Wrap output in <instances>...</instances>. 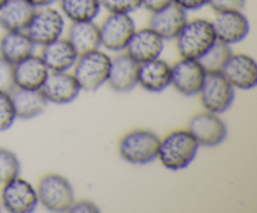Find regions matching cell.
I'll use <instances>...</instances> for the list:
<instances>
[{"instance_id":"obj_14","label":"cell","mask_w":257,"mask_h":213,"mask_svg":"<svg viewBox=\"0 0 257 213\" xmlns=\"http://www.w3.org/2000/svg\"><path fill=\"white\" fill-rule=\"evenodd\" d=\"M40 90L48 103L53 104L72 103L82 92L75 77L69 72H49Z\"/></svg>"},{"instance_id":"obj_21","label":"cell","mask_w":257,"mask_h":213,"mask_svg":"<svg viewBox=\"0 0 257 213\" xmlns=\"http://www.w3.org/2000/svg\"><path fill=\"white\" fill-rule=\"evenodd\" d=\"M9 93L18 119H33L39 117L47 109L48 100L40 89H23L14 87Z\"/></svg>"},{"instance_id":"obj_20","label":"cell","mask_w":257,"mask_h":213,"mask_svg":"<svg viewBox=\"0 0 257 213\" xmlns=\"http://www.w3.org/2000/svg\"><path fill=\"white\" fill-rule=\"evenodd\" d=\"M171 65L161 58L141 63L138 85L151 93H160L171 85Z\"/></svg>"},{"instance_id":"obj_26","label":"cell","mask_w":257,"mask_h":213,"mask_svg":"<svg viewBox=\"0 0 257 213\" xmlns=\"http://www.w3.org/2000/svg\"><path fill=\"white\" fill-rule=\"evenodd\" d=\"M231 54H232V50H231L230 45L216 40L198 60L202 64L206 73L221 72Z\"/></svg>"},{"instance_id":"obj_22","label":"cell","mask_w":257,"mask_h":213,"mask_svg":"<svg viewBox=\"0 0 257 213\" xmlns=\"http://www.w3.org/2000/svg\"><path fill=\"white\" fill-rule=\"evenodd\" d=\"M37 45L33 43L25 30H12L5 32L0 38V57L7 59L12 64L24 59L33 54Z\"/></svg>"},{"instance_id":"obj_11","label":"cell","mask_w":257,"mask_h":213,"mask_svg":"<svg viewBox=\"0 0 257 213\" xmlns=\"http://www.w3.org/2000/svg\"><path fill=\"white\" fill-rule=\"evenodd\" d=\"M206 70L198 59L181 58L171 65V85L185 97L198 95L206 78Z\"/></svg>"},{"instance_id":"obj_27","label":"cell","mask_w":257,"mask_h":213,"mask_svg":"<svg viewBox=\"0 0 257 213\" xmlns=\"http://www.w3.org/2000/svg\"><path fill=\"white\" fill-rule=\"evenodd\" d=\"M22 164L14 152L4 147H0V183L4 184L8 180L20 174Z\"/></svg>"},{"instance_id":"obj_33","label":"cell","mask_w":257,"mask_h":213,"mask_svg":"<svg viewBox=\"0 0 257 213\" xmlns=\"http://www.w3.org/2000/svg\"><path fill=\"white\" fill-rule=\"evenodd\" d=\"M175 4L182 8L186 12L200 10L208 4V0H173Z\"/></svg>"},{"instance_id":"obj_35","label":"cell","mask_w":257,"mask_h":213,"mask_svg":"<svg viewBox=\"0 0 257 213\" xmlns=\"http://www.w3.org/2000/svg\"><path fill=\"white\" fill-rule=\"evenodd\" d=\"M27 2L37 9V8H42V7H49V5L54 4L55 2H58V0H27Z\"/></svg>"},{"instance_id":"obj_24","label":"cell","mask_w":257,"mask_h":213,"mask_svg":"<svg viewBox=\"0 0 257 213\" xmlns=\"http://www.w3.org/2000/svg\"><path fill=\"white\" fill-rule=\"evenodd\" d=\"M67 39L72 43L78 54L97 50L100 48L99 25L90 22H74L68 29Z\"/></svg>"},{"instance_id":"obj_31","label":"cell","mask_w":257,"mask_h":213,"mask_svg":"<svg viewBox=\"0 0 257 213\" xmlns=\"http://www.w3.org/2000/svg\"><path fill=\"white\" fill-rule=\"evenodd\" d=\"M208 7L216 13L243 10L246 0H208Z\"/></svg>"},{"instance_id":"obj_25","label":"cell","mask_w":257,"mask_h":213,"mask_svg":"<svg viewBox=\"0 0 257 213\" xmlns=\"http://www.w3.org/2000/svg\"><path fill=\"white\" fill-rule=\"evenodd\" d=\"M60 13L70 22H90L99 15V0H58Z\"/></svg>"},{"instance_id":"obj_7","label":"cell","mask_w":257,"mask_h":213,"mask_svg":"<svg viewBox=\"0 0 257 213\" xmlns=\"http://www.w3.org/2000/svg\"><path fill=\"white\" fill-rule=\"evenodd\" d=\"M64 29L65 18L60 10L49 5L35 9L25 32L35 45L43 47L62 37Z\"/></svg>"},{"instance_id":"obj_23","label":"cell","mask_w":257,"mask_h":213,"mask_svg":"<svg viewBox=\"0 0 257 213\" xmlns=\"http://www.w3.org/2000/svg\"><path fill=\"white\" fill-rule=\"evenodd\" d=\"M35 8L27 0H8L0 8V27L5 32L12 30H25Z\"/></svg>"},{"instance_id":"obj_4","label":"cell","mask_w":257,"mask_h":213,"mask_svg":"<svg viewBox=\"0 0 257 213\" xmlns=\"http://www.w3.org/2000/svg\"><path fill=\"white\" fill-rule=\"evenodd\" d=\"M112 58L102 50H92L78 57L73 75L77 79L80 89L95 92L107 83Z\"/></svg>"},{"instance_id":"obj_29","label":"cell","mask_w":257,"mask_h":213,"mask_svg":"<svg viewBox=\"0 0 257 213\" xmlns=\"http://www.w3.org/2000/svg\"><path fill=\"white\" fill-rule=\"evenodd\" d=\"M102 8L109 13L131 14L142 7V0H99Z\"/></svg>"},{"instance_id":"obj_13","label":"cell","mask_w":257,"mask_h":213,"mask_svg":"<svg viewBox=\"0 0 257 213\" xmlns=\"http://www.w3.org/2000/svg\"><path fill=\"white\" fill-rule=\"evenodd\" d=\"M221 73L235 89L250 90L257 85V64L255 59L247 54L232 53Z\"/></svg>"},{"instance_id":"obj_1","label":"cell","mask_w":257,"mask_h":213,"mask_svg":"<svg viewBox=\"0 0 257 213\" xmlns=\"http://www.w3.org/2000/svg\"><path fill=\"white\" fill-rule=\"evenodd\" d=\"M198 148L200 144L188 129H177L160 140L157 158L167 169L182 170L197 157Z\"/></svg>"},{"instance_id":"obj_37","label":"cell","mask_w":257,"mask_h":213,"mask_svg":"<svg viewBox=\"0 0 257 213\" xmlns=\"http://www.w3.org/2000/svg\"><path fill=\"white\" fill-rule=\"evenodd\" d=\"M0 210H2V205H0Z\"/></svg>"},{"instance_id":"obj_6","label":"cell","mask_w":257,"mask_h":213,"mask_svg":"<svg viewBox=\"0 0 257 213\" xmlns=\"http://www.w3.org/2000/svg\"><path fill=\"white\" fill-rule=\"evenodd\" d=\"M235 90L222 73L212 72L206 74L198 95L207 112L220 115L232 107L236 97Z\"/></svg>"},{"instance_id":"obj_30","label":"cell","mask_w":257,"mask_h":213,"mask_svg":"<svg viewBox=\"0 0 257 213\" xmlns=\"http://www.w3.org/2000/svg\"><path fill=\"white\" fill-rule=\"evenodd\" d=\"M14 87V64L0 57V90L10 92Z\"/></svg>"},{"instance_id":"obj_2","label":"cell","mask_w":257,"mask_h":213,"mask_svg":"<svg viewBox=\"0 0 257 213\" xmlns=\"http://www.w3.org/2000/svg\"><path fill=\"white\" fill-rule=\"evenodd\" d=\"M216 40L212 23L203 18L187 20L176 37L181 58L187 59H200Z\"/></svg>"},{"instance_id":"obj_8","label":"cell","mask_w":257,"mask_h":213,"mask_svg":"<svg viewBox=\"0 0 257 213\" xmlns=\"http://www.w3.org/2000/svg\"><path fill=\"white\" fill-rule=\"evenodd\" d=\"M136 29V23L131 14L109 13L99 25L100 45L110 52H122Z\"/></svg>"},{"instance_id":"obj_28","label":"cell","mask_w":257,"mask_h":213,"mask_svg":"<svg viewBox=\"0 0 257 213\" xmlns=\"http://www.w3.org/2000/svg\"><path fill=\"white\" fill-rule=\"evenodd\" d=\"M17 119L14 105L9 92L0 90V132L8 130Z\"/></svg>"},{"instance_id":"obj_9","label":"cell","mask_w":257,"mask_h":213,"mask_svg":"<svg viewBox=\"0 0 257 213\" xmlns=\"http://www.w3.org/2000/svg\"><path fill=\"white\" fill-rule=\"evenodd\" d=\"M187 129L197 140L200 147H217L225 142L228 135L226 123L218 114L207 110L193 115L188 122Z\"/></svg>"},{"instance_id":"obj_5","label":"cell","mask_w":257,"mask_h":213,"mask_svg":"<svg viewBox=\"0 0 257 213\" xmlns=\"http://www.w3.org/2000/svg\"><path fill=\"white\" fill-rule=\"evenodd\" d=\"M38 200L50 212H68L75 200L74 189L69 180L62 174L50 173L39 180L37 187Z\"/></svg>"},{"instance_id":"obj_10","label":"cell","mask_w":257,"mask_h":213,"mask_svg":"<svg viewBox=\"0 0 257 213\" xmlns=\"http://www.w3.org/2000/svg\"><path fill=\"white\" fill-rule=\"evenodd\" d=\"M37 189L19 175L3 184L2 205L10 213H32L37 209Z\"/></svg>"},{"instance_id":"obj_36","label":"cell","mask_w":257,"mask_h":213,"mask_svg":"<svg viewBox=\"0 0 257 213\" xmlns=\"http://www.w3.org/2000/svg\"><path fill=\"white\" fill-rule=\"evenodd\" d=\"M7 2H8V0H0V8H2L3 5H4Z\"/></svg>"},{"instance_id":"obj_15","label":"cell","mask_w":257,"mask_h":213,"mask_svg":"<svg viewBox=\"0 0 257 213\" xmlns=\"http://www.w3.org/2000/svg\"><path fill=\"white\" fill-rule=\"evenodd\" d=\"M163 48H165V40L155 30L147 27L135 30L124 50L131 58L141 64L160 58Z\"/></svg>"},{"instance_id":"obj_32","label":"cell","mask_w":257,"mask_h":213,"mask_svg":"<svg viewBox=\"0 0 257 213\" xmlns=\"http://www.w3.org/2000/svg\"><path fill=\"white\" fill-rule=\"evenodd\" d=\"M68 212L70 213H95L99 212V208L97 207V204H94L93 202L87 199H80V200H74L72 204V207L69 208Z\"/></svg>"},{"instance_id":"obj_12","label":"cell","mask_w":257,"mask_h":213,"mask_svg":"<svg viewBox=\"0 0 257 213\" xmlns=\"http://www.w3.org/2000/svg\"><path fill=\"white\" fill-rule=\"evenodd\" d=\"M216 39L232 45L246 39L250 33V22L242 10L216 13L212 22Z\"/></svg>"},{"instance_id":"obj_16","label":"cell","mask_w":257,"mask_h":213,"mask_svg":"<svg viewBox=\"0 0 257 213\" xmlns=\"http://www.w3.org/2000/svg\"><path fill=\"white\" fill-rule=\"evenodd\" d=\"M140 63L131 58L127 53L119 54L110 60L108 85L117 93H128L138 85Z\"/></svg>"},{"instance_id":"obj_19","label":"cell","mask_w":257,"mask_h":213,"mask_svg":"<svg viewBox=\"0 0 257 213\" xmlns=\"http://www.w3.org/2000/svg\"><path fill=\"white\" fill-rule=\"evenodd\" d=\"M42 59L49 72H69L73 69L79 54L67 38H58L43 45Z\"/></svg>"},{"instance_id":"obj_34","label":"cell","mask_w":257,"mask_h":213,"mask_svg":"<svg viewBox=\"0 0 257 213\" xmlns=\"http://www.w3.org/2000/svg\"><path fill=\"white\" fill-rule=\"evenodd\" d=\"M171 3H173V0H142V7L146 8L148 12L155 13L166 8Z\"/></svg>"},{"instance_id":"obj_18","label":"cell","mask_w":257,"mask_h":213,"mask_svg":"<svg viewBox=\"0 0 257 213\" xmlns=\"http://www.w3.org/2000/svg\"><path fill=\"white\" fill-rule=\"evenodd\" d=\"M49 74L42 57L34 53L14 64V85L23 89H40Z\"/></svg>"},{"instance_id":"obj_3","label":"cell","mask_w":257,"mask_h":213,"mask_svg":"<svg viewBox=\"0 0 257 213\" xmlns=\"http://www.w3.org/2000/svg\"><path fill=\"white\" fill-rule=\"evenodd\" d=\"M160 137L150 129H133L119 140L118 152L123 160L135 165H145L158 157Z\"/></svg>"},{"instance_id":"obj_17","label":"cell","mask_w":257,"mask_h":213,"mask_svg":"<svg viewBox=\"0 0 257 213\" xmlns=\"http://www.w3.org/2000/svg\"><path fill=\"white\" fill-rule=\"evenodd\" d=\"M187 20V12L175 3H171L163 9L152 13L148 27L155 30L166 42L176 39Z\"/></svg>"}]
</instances>
